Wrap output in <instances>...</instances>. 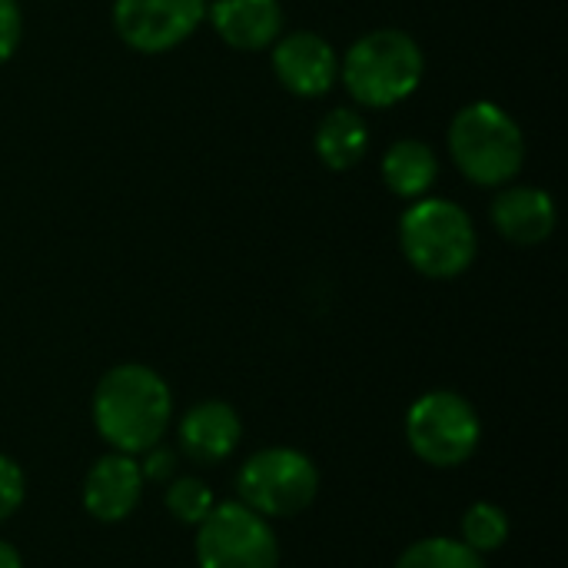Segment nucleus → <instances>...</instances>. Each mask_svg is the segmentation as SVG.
<instances>
[{
  "mask_svg": "<svg viewBox=\"0 0 568 568\" xmlns=\"http://www.w3.org/2000/svg\"><path fill=\"white\" fill-rule=\"evenodd\" d=\"M93 426L113 453L143 456L160 446L173 419V393L166 379L143 363L106 369L90 399Z\"/></svg>",
  "mask_w": 568,
  "mask_h": 568,
  "instance_id": "obj_1",
  "label": "nucleus"
},
{
  "mask_svg": "<svg viewBox=\"0 0 568 568\" xmlns=\"http://www.w3.org/2000/svg\"><path fill=\"white\" fill-rule=\"evenodd\" d=\"M426 73L423 47L399 27L363 33L339 60L346 93L369 110H389L409 100Z\"/></svg>",
  "mask_w": 568,
  "mask_h": 568,
  "instance_id": "obj_2",
  "label": "nucleus"
},
{
  "mask_svg": "<svg viewBox=\"0 0 568 568\" xmlns=\"http://www.w3.org/2000/svg\"><path fill=\"white\" fill-rule=\"evenodd\" d=\"M446 146L456 170L483 190H499L513 183L526 163L523 126L493 100H476L463 106L449 123Z\"/></svg>",
  "mask_w": 568,
  "mask_h": 568,
  "instance_id": "obj_3",
  "label": "nucleus"
},
{
  "mask_svg": "<svg viewBox=\"0 0 568 568\" xmlns=\"http://www.w3.org/2000/svg\"><path fill=\"white\" fill-rule=\"evenodd\" d=\"M399 250L429 280L463 276L479 253L473 216L446 196H423L399 216Z\"/></svg>",
  "mask_w": 568,
  "mask_h": 568,
  "instance_id": "obj_4",
  "label": "nucleus"
},
{
  "mask_svg": "<svg viewBox=\"0 0 568 568\" xmlns=\"http://www.w3.org/2000/svg\"><path fill=\"white\" fill-rule=\"evenodd\" d=\"M316 493V463L290 446L260 449L236 473V503H243L263 519H293L313 506Z\"/></svg>",
  "mask_w": 568,
  "mask_h": 568,
  "instance_id": "obj_5",
  "label": "nucleus"
},
{
  "mask_svg": "<svg viewBox=\"0 0 568 568\" xmlns=\"http://www.w3.org/2000/svg\"><path fill=\"white\" fill-rule=\"evenodd\" d=\"M479 439L483 419L463 393L433 389L406 413V443L426 466L459 469L476 456Z\"/></svg>",
  "mask_w": 568,
  "mask_h": 568,
  "instance_id": "obj_6",
  "label": "nucleus"
},
{
  "mask_svg": "<svg viewBox=\"0 0 568 568\" xmlns=\"http://www.w3.org/2000/svg\"><path fill=\"white\" fill-rule=\"evenodd\" d=\"M196 566L200 568H276L280 542L270 519L256 516L243 503H216L196 526Z\"/></svg>",
  "mask_w": 568,
  "mask_h": 568,
  "instance_id": "obj_7",
  "label": "nucleus"
},
{
  "mask_svg": "<svg viewBox=\"0 0 568 568\" xmlns=\"http://www.w3.org/2000/svg\"><path fill=\"white\" fill-rule=\"evenodd\" d=\"M113 30L136 53H166L190 40L206 17V0H113Z\"/></svg>",
  "mask_w": 568,
  "mask_h": 568,
  "instance_id": "obj_8",
  "label": "nucleus"
},
{
  "mask_svg": "<svg viewBox=\"0 0 568 568\" xmlns=\"http://www.w3.org/2000/svg\"><path fill=\"white\" fill-rule=\"evenodd\" d=\"M270 63H273L276 80L293 97H303V100H316V97L329 93L333 83L339 80L336 47L316 30L280 33V40L273 43Z\"/></svg>",
  "mask_w": 568,
  "mask_h": 568,
  "instance_id": "obj_9",
  "label": "nucleus"
},
{
  "mask_svg": "<svg viewBox=\"0 0 568 568\" xmlns=\"http://www.w3.org/2000/svg\"><path fill=\"white\" fill-rule=\"evenodd\" d=\"M143 499V473L136 456L126 453H106L97 459L83 479V509L90 519L113 526L133 516V509Z\"/></svg>",
  "mask_w": 568,
  "mask_h": 568,
  "instance_id": "obj_10",
  "label": "nucleus"
},
{
  "mask_svg": "<svg viewBox=\"0 0 568 568\" xmlns=\"http://www.w3.org/2000/svg\"><path fill=\"white\" fill-rule=\"evenodd\" d=\"M176 439H180L183 456L193 466L210 469L236 453V446L243 439V419L230 403L203 399L183 413V419L176 426Z\"/></svg>",
  "mask_w": 568,
  "mask_h": 568,
  "instance_id": "obj_11",
  "label": "nucleus"
},
{
  "mask_svg": "<svg viewBox=\"0 0 568 568\" xmlns=\"http://www.w3.org/2000/svg\"><path fill=\"white\" fill-rule=\"evenodd\" d=\"M493 226L496 233L513 243V246H539L552 236L556 230V200L539 190V186H526V183H506L499 186V193L493 196L489 206Z\"/></svg>",
  "mask_w": 568,
  "mask_h": 568,
  "instance_id": "obj_12",
  "label": "nucleus"
},
{
  "mask_svg": "<svg viewBox=\"0 0 568 568\" xmlns=\"http://www.w3.org/2000/svg\"><path fill=\"white\" fill-rule=\"evenodd\" d=\"M206 17L216 37L243 53L270 50L283 33L280 0H213L206 3Z\"/></svg>",
  "mask_w": 568,
  "mask_h": 568,
  "instance_id": "obj_13",
  "label": "nucleus"
},
{
  "mask_svg": "<svg viewBox=\"0 0 568 568\" xmlns=\"http://www.w3.org/2000/svg\"><path fill=\"white\" fill-rule=\"evenodd\" d=\"M383 180L403 200H423L439 180V156L426 140L403 136L383 153Z\"/></svg>",
  "mask_w": 568,
  "mask_h": 568,
  "instance_id": "obj_14",
  "label": "nucleus"
},
{
  "mask_svg": "<svg viewBox=\"0 0 568 568\" xmlns=\"http://www.w3.org/2000/svg\"><path fill=\"white\" fill-rule=\"evenodd\" d=\"M313 146L323 166L353 170L369 150V126L363 113H356L353 106H333L329 113H323Z\"/></svg>",
  "mask_w": 568,
  "mask_h": 568,
  "instance_id": "obj_15",
  "label": "nucleus"
},
{
  "mask_svg": "<svg viewBox=\"0 0 568 568\" xmlns=\"http://www.w3.org/2000/svg\"><path fill=\"white\" fill-rule=\"evenodd\" d=\"M396 568H486V562H483V556L473 552L463 539L433 536V539L413 542V546L396 559Z\"/></svg>",
  "mask_w": 568,
  "mask_h": 568,
  "instance_id": "obj_16",
  "label": "nucleus"
},
{
  "mask_svg": "<svg viewBox=\"0 0 568 568\" xmlns=\"http://www.w3.org/2000/svg\"><path fill=\"white\" fill-rule=\"evenodd\" d=\"M459 532H463V542L479 552V556H489V552H499L506 542H509V516L506 509H499L496 503H476L466 509L463 523H459Z\"/></svg>",
  "mask_w": 568,
  "mask_h": 568,
  "instance_id": "obj_17",
  "label": "nucleus"
},
{
  "mask_svg": "<svg viewBox=\"0 0 568 568\" xmlns=\"http://www.w3.org/2000/svg\"><path fill=\"white\" fill-rule=\"evenodd\" d=\"M163 503H166V509H170V516H173L176 523L196 529V526L213 513L216 496H213V489H210L203 479H196V476H180V479L166 483Z\"/></svg>",
  "mask_w": 568,
  "mask_h": 568,
  "instance_id": "obj_18",
  "label": "nucleus"
},
{
  "mask_svg": "<svg viewBox=\"0 0 568 568\" xmlns=\"http://www.w3.org/2000/svg\"><path fill=\"white\" fill-rule=\"evenodd\" d=\"M27 499V479H23V469L17 466V459L3 456L0 453V526L17 516V509L23 506Z\"/></svg>",
  "mask_w": 568,
  "mask_h": 568,
  "instance_id": "obj_19",
  "label": "nucleus"
},
{
  "mask_svg": "<svg viewBox=\"0 0 568 568\" xmlns=\"http://www.w3.org/2000/svg\"><path fill=\"white\" fill-rule=\"evenodd\" d=\"M23 37V13L17 0H0V67L17 53Z\"/></svg>",
  "mask_w": 568,
  "mask_h": 568,
  "instance_id": "obj_20",
  "label": "nucleus"
},
{
  "mask_svg": "<svg viewBox=\"0 0 568 568\" xmlns=\"http://www.w3.org/2000/svg\"><path fill=\"white\" fill-rule=\"evenodd\" d=\"M140 473L150 483H170L173 473H176V453L173 449H163V446L146 449L143 453V463H140Z\"/></svg>",
  "mask_w": 568,
  "mask_h": 568,
  "instance_id": "obj_21",
  "label": "nucleus"
},
{
  "mask_svg": "<svg viewBox=\"0 0 568 568\" xmlns=\"http://www.w3.org/2000/svg\"><path fill=\"white\" fill-rule=\"evenodd\" d=\"M0 568H23L20 552L10 542H3V539H0Z\"/></svg>",
  "mask_w": 568,
  "mask_h": 568,
  "instance_id": "obj_22",
  "label": "nucleus"
}]
</instances>
